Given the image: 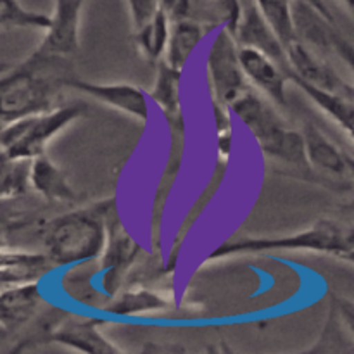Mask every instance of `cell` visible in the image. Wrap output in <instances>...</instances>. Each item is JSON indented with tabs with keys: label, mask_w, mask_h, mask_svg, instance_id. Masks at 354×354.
Segmentation results:
<instances>
[{
	"label": "cell",
	"mask_w": 354,
	"mask_h": 354,
	"mask_svg": "<svg viewBox=\"0 0 354 354\" xmlns=\"http://www.w3.org/2000/svg\"><path fill=\"white\" fill-rule=\"evenodd\" d=\"M69 59L31 54L21 64L0 73V124L45 113L59 106L57 99L73 73Z\"/></svg>",
	"instance_id": "6da1fadb"
},
{
	"label": "cell",
	"mask_w": 354,
	"mask_h": 354,
	"mask_svg": "<svg viewBox=\"0 0 354 354\" xmlns=\"http://www.w3.org/2000/svg\"><path fill=\"white\" fill-rule=\"evenodd\" d=\"M114 204V199L100 201L44 221L40 237L50 265L80 266L99 259L106 242V216Z\"/></svg>",
	"instance_id": "7a4b0ae2"
},
{
	"label": "cell",
	"mask_w": 354,
	"mask_h": 354,
	"mask_svg": "<svg viewBox=\"0 0 354 354\" xmlns=\"http://www.w3.org/2000/svg\"><path fill=\"white\" fill-rule=\"evenodd\" d=\"M273 251H308L318 254H330L351 261L354 254V230L351 225L332 218H322L310 228L292 235L280 237H242L223 242L214 249L207 261L230 258L239 254H263Z\"/></svg>",
	"instance_id": "3957f363"
},
{
	"label": "cell",
	"mask_w": 354,
	"mask_h": 354,
	"mask_svg": "<svg viewBox=\"0 0 354 354\" xmlns=\"http://www.w3.org/2000/svg\"><path fill=\"white\" fill-rule=\"evenodd\" d=\"M228 111L235 114L249 131L259 149L268 158L292 165L296 168H308L304 142L301 131L292 130L283 123L282 118L256 95L251 88H245L241 95L228 104Z\"/></svg>",
	"instance_id": "277c9868"
},
{
	"label": "cell",
	"mask_w": 354,
	"mask_h": 354,
	"mask_svg": "<svg viewBox=\"0 0 354 354\" xmlns=\"http://www.w3.org/2000/svg\"><path fill=\"white\" fill-rule=\"evenodd\" d=\"M85 113V104L71 102L7 123L3 128L0 127V154L31 161L45 154L48 142Z\"/></svg>",
	"instance_id": "5b68a950"
},
{
	"label": "cell",
	"mask_w": 354,
	"mask_h": 354,
	"mask_svg": "<svg viewBox=\"0 0 354 354\" xmlns=\"http://www.w3.org/2000/svg\"><path fill=\"white\" fill-rule=\"evenodd\" d=\"M207 76L214 100L223 106H228L249 88L239 62V45L225 24L218 26L216 37L207 52Z\"/></svg>",
	"instance_id": "8992f818"
},
{
	"label": "cell",
	"mask_w": 354,
	"mask_h": 354,
	"mask_svg": "<svg viewBox=\"0 0 354 354\" xmlns=\"http://www.w3.org/2000/svg\"><path fill=\"white\" fill-rule=\"evenodd\" d=\"M290 16H292L296 40L318 50L337 52L346 64L351 66L353 45L339 33L337 28L334 26L335 21L328 19L320 10L301 0H290Z\"/></svg>",
	"instance_id": "52a82bcc"
},
{
	"label": "cell",
	"mask_w": 354,
	"mask_h": 354,
	"mask_svg": "<svg viewBox=\"0 0 354 354\" xmlns=\"http://www.w3.org/2000/svg\"><path fill=\"white\" fill-rule=\"evenodd\" d=\"M140 254L138 242L124 230L116 204L109 209L106 216V242L100 252V270L104 272V289L114 296L120 289L123 277Z\"/></svg>",
	"instance_id": "ba28073f"
},
{
	"label": "cell",
	"mask_w": 354,
	"mask_h": 354,
	"mask_svg": "<svg viewBox=\"0 0 354 354\" xmlns=\"http://www.w3.org/2000/svg\"><path fill=\"white\" fill-rule=\"evenodd\" d=\"M86 0H55L45 37L33 54L69 59L80 50V23Z\"/></svg>",
	"instance_id": "9c48e42d"
},
{
	"label": "cell",
	"mask_w": 354,
	"mask_h": 354,
	"mask_svg": "<svg viewBox=\"0 0 354 354\" xmlns=\"http://www.w3.org/2000/svg\"><path fill=\"white\" fill-rule=\"evenodd\" d=\"M66 88L78 90L142 123L149 120L147 95L144 90L130 83H92L71 75L66 80Z\"/></svg>",
	"instance_id": "30bf717a"
},
{
	"label": "cell",
	"mask_w": 354,
	"mask_h": 354,
	"mask_svg": "<svg viewBox=\"0 0 354 354\" xmlns=\"http://www.w3.org/2000/svg\"><path fill=\"white\" fill-rule=\"evenodd\" d=\"M286 57L287 68L294 75L299 76L303 82L318 86V88L328 90V92L354 99V88L351 83L342 80L335 73L334 68H330L324 61H320L318 55L313 54L311 48L301 44L299 40H292L290 44L286 45Z\"/></svg>",
	"instance_id": "8fae6325"
},
{
	"label": "cell",
	"mask_w": 354,
	"mask_h": 354,
	"mask_svg": "<svg viewBox=\"0 0 354 354\" xmlns=\"http://www.w3.org/2000/svg\"><path fill=\"white\" fill-rule=\"evenodd\" d=\"M234 38L239 47L254 48L273 59L280 68L287 66L286 48L261 16L254 0H241V17Z\"/></svg>",
	"instance_id": "7c38bea8"
},
{
	"label": "cell",
	"mask_w": 354,
	"mask_h": 354,
	"mask_svg": "<svg viewBox=\"0 0 354 354\" xmlns=\"http://www.w3.org/2000/svg\"><path fill=\"white\" fill-rule=\"evenodd\" d=\"M100 325L104 320L92 318V320H73L64 322L52 328L45 341L54 342V344L64 346L73 351H82L90 354H116L121 353L118 346H114L106 335L100 332Z\"/></svg>",
	"instance_id": "4fadbf2b"
},
{
	"label": "cell",
	"mask_w": 354,
	"mask_h": 354,
	"mask_svg": "<svg viewBox=\"0 0 354 354\" xmlns=\"http://www.w3.org/2000/svg\"><path fill=\"white\" fill-rule=\"evenodd\" d=\"M239 62L248 82H251L275 104L287 106L286 73L273 59L254 48L239 47Z\"/></svg>",
	"instance_id": "5bb4252c"
},
{
	"label": "cell",
	"mask_w": 354,
	"mask_h": 354,
	"mask_svg": "<svg viewBox=\"0 0 354 354\" xmlns=\"http://www.w3.org/2000/svg\"><path fill=\"white\" fill-rule=\"evenodd\" d=\"M41 303L38 282L0 287V328L6 332L21 328L40 311Z\"/></svg>",
	"instance_id": "9a60e30c"
},
{
	"label": "cell",
	"mask_w": 354,
	"mask_h": 354,
	"mask_svg": "<svg viewBox=\"0 0 354 354\" xmlns=\"http://www.w3.org/2000/svg\"><path fill=\"white\" fill-rule=\"evenodd\" d=\"M304 142V154H306L308 165L322 173H328L330 176H346L353 175V161L346 156L337 145L328 140L317 127L308 123L301 131Z\"/></svg>",
	"instance_id": "2e32d148"
},
{
	"label": "cell",
	"mask_w": 354,
	"mask_h": 354,
	"mask_svg": "<svg viewBox=\"0 0 354 354\" xmlns=\"http://www.w3.org/2000/svg\"><path fill=\"white\" fill-rule=\"evenodd\" d=\"M30 185L48 203L71 204L80 199L68 175L45 154L31 159Z\"/></svg>",
	"instance_id": "e0dca14e"
},
{
	"label": "cell",
	"mask_w": 354,
	"mask_h": 354,
	"mask_svg": "<svg viewBox=\"0 0 354 354\" xmlns=\"http://www.w3.org/2000/svg\"><path fill=\"white\" fill-rule=\"evenodd\" d=\"M158 73H156L154 85L151 90V99L158 104L159 109L165 113L166 120L171 124L173 131L183 130L182 121V99H180V69L171 68L165 59H159Z\"/></svg>",
	"instance_id": "ac0fdd59"
},
{
	"label": "cell",
	"mask_w": 354,
	"mask_h": 354,
	"mask_svg": "<svg viewBox=\"0 0 354 354\" xmlns=\"http://www.w3.org/2000/svg\"><path fill=\"white\" fill-rule=\"evenodd\" d=\"M286 73L287 82H292L297 88L303 90L325 114L332 118L349 137H353V121H354V99L339 95V93L328 92V90L318 88V86L310 85L303 82L297 75H294L289 68H282Z\"/></svg>",
	"instance_id": "d6986e66"
},
{
	"label": "cell",
	"mask_w": 354,
	"mask_h": 354,
	"mask_svg": "<svg viewBox=\"0 0 354 354\" xmlns=\"http://www.w3.org/2000/svg\"><path fill=\"white\" fill-rule=\"evenodd\" d=\"M315 353L353 351V306L346 301L335 299L330 308V318L325 325L324 335L311 348Z\"/></svg>",
	"instance_id": "ffe728a7"
},
{
	"label": "cell",
	"mask_w": 354,
	"mask_h": 354,
	"mask_svg": "<svg viewBox=\"0 0 354 354\" xmlns=\"http://www.w3.org/2000/svg\"><path fill=\"white\" fill-rule=\"evenodd\" d=\"M171 23L165 50V61L171 68L182 71L192 52L203 40L204 28L199 21L192 19V17H182V19H175Z\"/></svg>",
	"instance_id": "44dd1931"
},
{
	"label": "cell",
	"mask_w": 354,
	"mask_h": 354,
	"mask_svg": "<svg viewBox=\"0 0 354 354\" xmlns=\"http://www.w3.org/2000/svg\"><path fill=\"white\" fill-rule=\"evenodd\" d=\"M169 306V301L161 292L151 289L127 290L120 297L113 299L106 311L116 317H131V315H145L154 311H165Z\"/></svg>",
	"instance_id": "7402d4cb"
},
{
	"label": "cell",
	"mask_w": 354,
	"mask_h": 354,
	"mask_svg": "<svg viewBox=\"0 0 354 354\" xmlns=\"http://www.w3.org/2000/svg\"><path fill=\"white\" fill-rule=\"evenodd\" d=\"M169 17L162 9H159L151 19L140 28L135 30V41L137 47L140 48L142 54L145 59L152 62H158L162 59L166 50V44H168V35H169Z\"/></svg>",
	"instance_id": "603a6c76"
},
{
	"label": "cell",
	"mask_w": 354,
	"mask_h": 354,
	"mask_svg": "<svg viewBox=\"0 0 354 354\" xmlns=\"http://www.w3.org/2000/svg\"><path fill=\"white\" fill-rule=\"evenodd\" d=\"M30 159H12L0 154V203L23 197L30 187Z\"/></svg>",
	"instance_id": "cb8c5ba5"
},
{
	"label": "cell",
	"mask_w": 354,
	"mask_h": 354,
	"mask_svg": "<svg viewBox=\"0 0 354 354\" xmlns=\"http://www.w3.org/2000/svg\"><path fill=\"white\" fill-rule=\"evenodd\" d=\"M254 2L273 33L282 41L283 48L287 44L296 40L292 16H290V0H254Z\"/></svg>",
	"instance_id": "d4e9b609"
},
{
	"label": "cell",
	"mask_w": 354,
	"mask_h": 354,
	"mask_svg": "<svg viewBox=\"0 0 354 354\" xmlns=\"http://www.w3.org/2000/svg\"><path fill=\"white\" fill-rule=\"evenodd\" d=\"M50 16L35 12L21 6L17 0H0V28H30L47 30Z\"/></svg>",
	"instance_id": "484cf974"
},
{
	"label": "cell",
	"mask_w": 354,
	"mask_h": 354,
	"mask_svg": "<svg viewBox=\"0 0 354 354\" xmlns=\"http://www.w3.org/2000/svg\"><path fill=\"white\" fill-rule=\"evenodd\" d=\"M133 28H140L159 10V0H127Z\"/></svg>",
	"instance_id": "4316f807"
},
{
	"label": "cell",
	"mask_w": 354,
	"mask_h": 354,
	"mask_svg": "<svg viewBox=\"0 0 354 354\" xmlns=\"http://www.w3.org/2000/svg\"><path fill=\"white\" fill-rule=\"evenodd\" d=\"M232 142H234V135L232 130L227 131H216V151L221 161H227L232 154Z\"/></svg>",
	"instance_id": "83f0119b"
},
{
	"label": "cell",
	"mask_w": 354,
	"mask_h": 354,
	"mask_svg": "<svg viewBox=\"0 0 354 354\" xmlns=\"http://www.w3.org/2000/svg\"><path fill=\"white\" fill-rule=\"evenodd\" d=\"M301 2L310 3V6H313V7H315V9L320 10V12L324 14V16H327L328 19L334 21V14H332L330 7H328V3L325 2V0H301Z\"/></svg>",
	"instance_id": "f1b7e54d"
},
{
	"label": "cell",
	"mask_w": 354,
	"mask_h": 354,
	"mask_svg": "<svg viewBox=\"0 0 354 354\" xmlns=\"http://www.w3.org/2000/svg\"><path fill=\"white\" fill-rule=\"evenodd\" d=\"M7 68H9V64H3V62H0V73H3V71H6Z\"/></svg>",
	"instance_id": "f546056e"
},
{
	"label": "cell",
	"mask_w": 354,
	"mask_h": 354,
	"mask_svg": "<svg viewBox=\"0 0 354 354\" xmlns=\"http://www.w3.org/2000/svg\"><path fill=\"white\" fill-rule=\"evenodd\" d=\"M342 2H344L346 6L349 7V9H351V7H353V0H342Z\"/></svg>",
	"instance_id": "4dcf8cb0"
},
{
	"label": "cell",
	"mask_w": 354,
	"mask_h": 354,
	"mask_svg": "<svg viewBox=\"0 0 354 354\" xmlns=\"http://www.w3.org/2000/svg\"><path fill=\"white\" fill-rule=\"evenodd\" d=\"M3 334H7V332L6 330H3V328H0V337H2V335Z\"/></svg>",
	"instance_id": "1f68e13d"
},
{
	"label": "cell",
	"mask_w": 354,
	"mask_h": 354,
	"mask_svg": "<svg viewBox=\"0 0 354 354\" xmlns=\"http://www.w3.org/2000/svg\"><path fill=\"white\" fill-rule=\"evenodd\" d=\"M0 287H2V286H0Z\"/></svg>",
	"instance_id": "d6a6232c"
}]
</instances>
